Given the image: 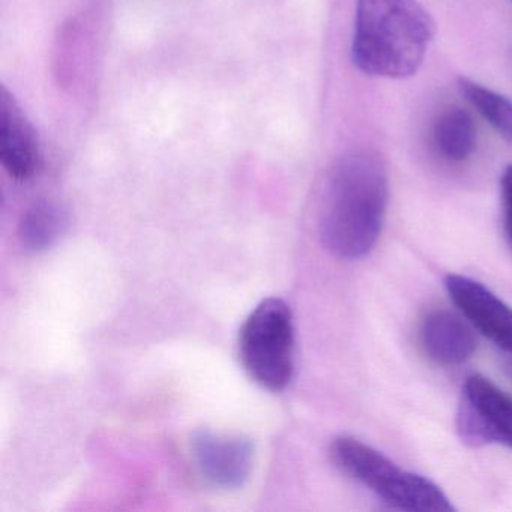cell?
Wrapping results in <instances>:
<instances>
[{"label":"cell","mask_w":512,"mask_h":512,"mask_svg":"<svg viewBox=\"0 0 512 512\" xmlns=\"http://www.w3.org/2000/svg\"><path fill=\"white\" fill-rule=\"evenodd\" d=\"M389 181L385 161L371 151L341 158L329 173L320 206L323 247L338 259L367 256L385 223Z\"/></svg>","instance_id":"cell-1"},{"label":"cell","mask_w":512,"mask_h":512,"mask_svg":"<svg viewBox=\"0 0 512 512\" xmlns=\"http://www.w3.org/2000/svg\"><path fill=\"white\" fill-rule=\"evenodd\" d=\"M434 32L433 19L418 0H356L353 65L367 76L412 77Z\"/></svg>","instance_id":"cell-2"},{"label":"cell","mask_w":512,"mask_h":512,"mask_svg":"<svg viewBox=\"0 0 512 512\" xmlns=\"http://www.w3.org/2000/svg\"><path fill=\"white\" fill-rule=\"evenodd\" d=\"M331 457L346 475L370 488L391 508L407 512H451L448 496L430 479L401 470L377 449L353 437L332 442Z\"/></svg>","instance_id":"cell-3"},{"label":"cell","mask_w":512,"mask_h":512,"mask_svg":"<svg viewBox=\"0 0 512 512\" xmlns=\"http://www.w3.org/2000/svg\"><path fill=\"white\" fill-rule=\"evenodd\" d=\"M239 356L248 376L269 391H283L295 371V328L286 302L268 298L245 320Z\"/></svg>","instance_id":"cell-4"},{"label":"cell","mask_w":512,"mask_h":512,"mask_svg":"<svg viewBox=\"0 0 512 512\" xmlns=\"http://www.w3.org/2000/svg\"><path fill=\"white\" fill-rule=\"evenodd\" d=\"M457 430L467 445L500 443L512 449V398L485 377L470 376L458 406Z\"/></svg>","instance_id":"cell-5"},{"label":"cell","mask_w":512,"mask_h":512,"mask_svg":"<svg viewBox=\"0 0 512 512\" xmlns=\"http://www.w3.org/2000/svg\"><path fill=\"white\" fill-rule=\"evenodd\" d=\"M191 452L200 476L212 487L236 490L250 478L254 446L245 437L197 431L191 439Z\"/></svg>","instance_id":"cell-6"},{"label":"cell","mask_w":512,"mask_h":512,"mask_svg":"<svg viewBox=\"0 0 512 512\" xmlns=\"http://www.w3.org/2000/svg\"><path fill=\"white\" fill-rule=\"evenodd\" d=\"M445 287L463 316L505 355H512V308L484 284L463 275H448Z\"/></svg>","instance_id":"cell-7"},{"label":"cell","mask_w":512,"mask_h":512,"mask_svg":"<svg viewBox=\"0 0 512 512\" xmlns=\"http://www.w3.org/2000/svg\"><path fill=\"white\" fill-rule=\"evenodd\" d=\"M0 161L17 181L34 178L43 164L37 133L7 88L0 92Z\"/></svg>","instance_id":"cell-8"},{"label":"cell","mask_w":512,"mask_h":512,"mask_svg":"<svg viewBox=\"0 0 512 512\" xmlns=\"http://www.w3.org/2000/svg\"><path fill=\"white\" fill-rule=\"evenodd\" d=\"M422 349L431 361L440 365H458L476 349L475 335L457 314L446 310L431 311L421 323Z\"/></svg>","instance_id":"cell-9"},{"label":"cell","mask_w":512,"mask_h":512,"mask_svg":"<svg viewBox=\"0 0 512 512\" xmlns=\"http://www.w3.org/2000/svg\"><path fill=\"white\" fill-rule=\"evenodd\" d=\"M70 226V215L61 203L43 199L29 206L20 220L19 236L23 247L32 253L49 250Z\"/></svg>","instance_id":"cell-10"},{"label":"cell","mask_w":512,"mask_h":512,"mask_svg":"<svg viewBox=\"0 0 512 512\" xmlns=\"http://www.w3.org/2000/svg\"><path fill=\"white\" fill-rule=\"evenodd\" d=\"M434 145L443 158L464 161L476 148V125L466 110H446L434 125Z\"/></svg>","instance_id":"cell-11"},{"label":"cell","mask_w":512,"mask_h":512,"mask_svg":"<svg viewBox=\"0 0 512 512\" xmlns=\"http://www.w3.org/2000/svg\"><path fill=\"white\" fill-rule=\"evenodd\" d=\"M458 89L464 100L476 109L496 133L506 142L512 143V101L467 77L458 79Z\"/></svg>","instance_id":"cell-12"},{"label":"cell","mask_w":512,"mask_h":512,"mask_svg":"<svg viewBox=\"0 0 512 512\" xmlns=\"http://www.w3.org/2000/svg\"><path fill=\"white\" fill-rule=\"evenodd\" d=\"M500 191H502L503 227H505L506 239L512 250V164L506 167L500 179Z\"/></svg>","instance_id":"cell-13"},{"label":"cell","mask_w":512,"mask_h":512,"mask_svg":"<svg viewBox=\"0 0 512 512\" xmlns=\"http://www.w3.org/2000/svg\"><path fill=\"white\" fill-rule=\"evenodd\" d=\"M503 365H505V371L512 380V355H505V362H503Z\"/></svg>","instance_id":"cell-14"},{"label":"cell","mask_w":512,"mask_h":512,"mask_svg":"<svg viewBox=\"0 0 512 512\" xmlns=\"http://www.w3.org/2000/svg\"><path fill=\"white\" fill-rule=\"evenodd\" d=\"M509 2H511V4H512V0H509Z\"/></svg>","instance_id":"cell-15"}]
</instances>
